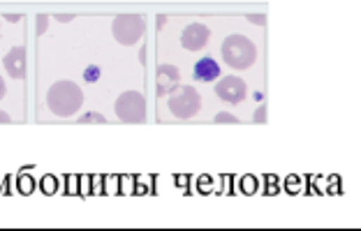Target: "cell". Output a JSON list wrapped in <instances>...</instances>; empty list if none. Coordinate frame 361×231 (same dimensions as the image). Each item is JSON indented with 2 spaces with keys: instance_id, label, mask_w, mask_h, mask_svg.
Returning a JSON list of instances; mask_svg holds the SVG:
<instances>
[{
  "instance_id": "cell-13",
  "label": "cell",
  "mask_w": 361,
  "mask_h": 231,
  "mask_svg": "<svg viewBox=\"0 0 361 231\" xmlns=\"http://www.w3.org/2000/svg\"><path fill=\"white\" fill-rule=\"evenodd\" d=\"M86 79H88V81H95V79H97V70H95V68H90L88 74H86Z\"/></svg>"
},
{
  "instance_id": "cell-10",
  "label": "cell",
  "mask_w": 361,
  "mask_h": 231,
  "mask_svg": "<svg viewBox=\"0 0 361 231\" xmlns=\"http://www.w3.org/2000/svg\"><path fill=\"white\" fill-rule=\"evenodd\" d=\"M220 77V65L213 58H200L195 63V79L197 81H216Z\"/></svg>"
},
{
  "instance_id": "cell-14",
  "label": "cell",
  "mask_w": 361,
  "mask_h": 231,
  "mask_svg": "<svg viewBox=\"0 0 361 231\" xmlns=\"http://www.w3.org/2000/svg\"><path fill=\"white\" fill-rule=\"evenodd\" d=\"M5 93H7V86H5V79L0 77V100L5 97Z\"/></svg>"
},
{
  "instance_id": "cell-7",
  "label": "cell",
  "mask_w": 361,
  "mask_h": 231,
  "mask_svg": "<svg viewBox=\"0 0 361 231\" xmlns=\"http://www.w3.org/2000/svg\"><path fill=\"white\" fill-rule=\"evenodd\" d=\"M211 30L204 26V23H190L183 32H180V44L188 51H202L204 46L209 44Z\"/></svg>"
},
{
  "instance_id": "cell-11",
  "label": "cell",
  "mask_w": 361,
  "mask_h": 231,
  "mask_svg": "<svg viewBox=\"0 0 361 231\" xmlns=\"http://www.w3.org/2000/svg\"><path fill=\"white\" fill-rule=\"evenodd\" d=\"M81 123H104V116H84V118H79Z\"/></svg>"
},
{
  "instance_id": "cell-12",
  "label": "cell",
  "mask_w": 361,
  "mask_h": 231,
  "mask_svg": "<svg viewBox=\"0 0 361 231\" xmlns=\"http://www.w3.org/2000/svg\"><path fill=\"white\" fill-rule=\"evenodd\" d=\"M216 123H239L234 118V116H227V113H220L218 118H216Z\"/></svg>"
},
{
  "instance_id": "cell-4",
  "label": "cell",
  "mask_w": 361,
  "mask_h": 231,
  "mask_svg": "<svg viewBox=\"0 0 361 231\" xmlns=\"http://www.w3.org/2000/svg\"><path fill=\"white\" fill-rule=\"evenodd\" d=\"M202 109V95L192 86H178L174 93H169V111L180 120L195 118Z\"/></svg>"
},
{
  "instance_id": "cell-15",
  "label": "cell",
  "mask_w": 361,
  "mask_h": 231,
  "mask_svg": "<svg viewBox=\"0 0 361 231\" xmlns=\"http://www.w3.org/2000/svg\"><path fill=\"white\" fill-rule=\"evenodd\" d=\"M0 123H12V120H10V116H7V113H3V111H0Z\"/></svg>"
},
{
  "instance_id": "cell-1",
  "label": "cell",
  "mask_w": 361,
  "mask_h": 231,
  "mask_svg": "<svg viewBox=\"0 0 361 231\" xmlns=\"http://www.w3.org/2000/svg\"><path fill=\"white\" fill-rule=\"evenodd\" d=\"M47 106L59 118H70L84 106V90L75 81H56L47 93Z\"/></svg>"
},
{
  "instance_id": "cell-6",
  "label": "cell",
  "mask_w": 361,
  "mask_h": 231,
  "mask_svg": "<svg viewBox=\"0 0 361 231\" xmlns=\"http://www.w3.org/2000/svg\"><path fill=\"white\" fill-rule=\"evenodd\" d=\"M216 93L223 102L239 104L245 100V95H248V86H245L243 79L239 77H225L216 84Z\"/></svg>"
},
{
  "instance_id": "cell-9",
  "label": "cell",
  "mask_w": 361,
  "mask_h": 231,
  "mask_svg": "<svg viewBox=\"0 0 361 231\" xmlns=\"http://www.w3.org/2000/svg\"><path fill=\"white\" fill-rule=\"evenodd\" d=\"M3 63H5L7 74H10L12 79L26 77V51H23V46H14L12 51H7Z\"/></svg>"
},
{
  "instance_id": "cell-3",
  "label": "cell",
  "mask_w": 361,
  "mask_h": 231,
  "mask_svg": "<svg viewBox=\"0 0 361 231\" xmlns=\"http://www.w3.org/2000/svg\"><path fill=\"white\" fill-rule=\"evenodd\" d=\"M111 32L123 46H133L146 32V21L142 14H118L111 23Z\"/></svg>"
},
{
  "instance_id": "cell-5",
  "label": "cell",
  "mask_w": 361,
  "mask_h": 231,
  "mask_svg": "<svg viewBox=\"0 0 361 231\" xmlns=\"http://www.w3.org/2000/svg\"><path fill=\"white\" fill-rule=\"evenodd\" d=\"M114 109H116V116L123 123L137 125V123L146 120V97L137 93V90H128V93H123L116 100Z\"/></svg>"
},
{
  "instance_id": "cell-8",
  "label": "cell",
  "mask_w": 361,
  "mask_h": 231,
  "mask_svg": "<svg viewBox=\"0 0 361 231\" xmlns=\"http://www.w3.org/2000/svg\"><path fill=\"white\" fill-rule=\"evenodd\" d=\"M180 84V72L174 65H160L155 72V93L158 95H169L174 93Z\"/></svg>"
},
{
  "instance_id": "cell-2",
  "label": "cell",
  "mask_w": 361,
  "mask_h": 231,
  "mask_svg": "<svg viewBox=\"0 0 361 231\" xmlns=\"http://www.w3.org/2000/svg\"><path fill=\"white\" fill-rule=\"evenodd\" d=\"M223 61L234 70H248L257 61V46L250 42V37L243 35H229L223 42Z\"/></svg>"
}]
</instances>
